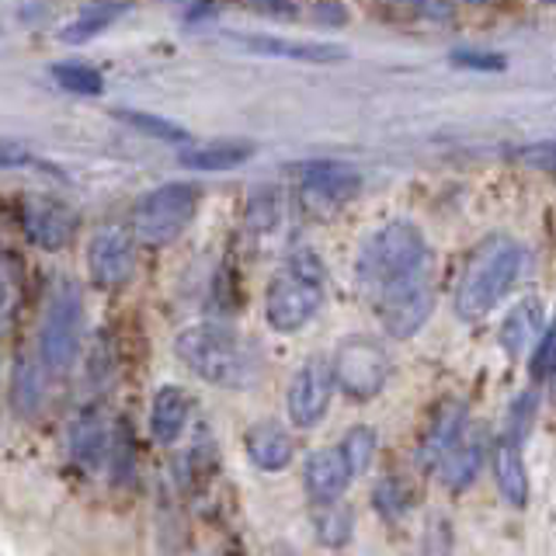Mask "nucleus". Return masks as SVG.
Instances as JSON below:
<instances>
[{"mask_svg": "<svg viewBox=\"0 0 556 556\" xmlns=\"http://www.w3.org/2000/svg\"><path fill=\"white\" fill-rule=\"evenodd\" d=\"M181 365H188L199 379L219 390H251L257 387L265 362L257 344H251L240 330L226 324H191L174 341Z\"/></svg>", "mask_w": 556, "mask_h": 556, "instance_id": "obj_1", "label": "nucleus"}, {"mask_svg": "<svg viewBox=\"0 0 556 556\" xmlns=\"http://www.w3.org/2000/svg\"><path fill=\"white\" fill-rule=\"evenodd\" d=\"M425 271H431V248L425 230L410 219L382 223L362 240L355 254V278L369 295Z\"/></svg>", "mask_w": 556, "mask_h": 556, "instance_id": "obj_2", "label": "nucleus"}, {"mask_svg": "<svg viewBox=\"0 0 556 556\" xmlns=\"http://www.w3.org/2000/svg\"><path fill=\"white\" fill-rule=\"evenodd\" d=\"M526 265V251L521 243L508 240V237H497V240H486L483 248L469 257V265L456 286V295H452V306H456V317L459 320H483L491 313L508 289L518 282V271Z\"/></svg>", "mask_w": 556, "mask_h": 556, "instance_id": "obj_3", "label": "nucleus"}, {"mask_svg": "<svg viewBox=\"0 0 556 556\" xmlns=\"http://www.w3.org/2000/svg\"><path fill=\"white\" fill-rule=\"evenodd\" d=\"M324 306V265L317 254H292L265 289V320L278 334L303 330Z\"/></svg>", "mask_w": 556, "mask_h": 556, "instance_id": "obj_4", "label": "nucleus"}, {"mask_svg": "<svg viewBox=\"0 0 556 556\" xmlns=\"http://www.w3.org/2000/svg\"><path fill=\"white\" fill-rule=\"evenodd\" d=\"M84 344V292L77 282H56L49 292V303L42 313V330H39V362L52 376H63L74 369Z\"/></svg>", "mask_w": 556, "mask_h": 556, "instance_id": "obj_5", "label": "nucleus"}, {"mask_svg": "<svg viewBox=\"0 0 556 556\" xmlns=\"http://www.w3.org/2000/svg\"><path fill=\"white\" fill-rule=\"evenodd\" d=\"M202 191L188 181H167L161 188H153L143 202L136 205L132 216V233L143 248H170L178 243L188 226L199 216Z\"/></svg>", "mask_w": 556, "mask_h": 556, "instance_id": "obj_6", "label": "nucleus"}, {"mask_svg": "<svg viewBox=\"0 0 556 556\" xmlns=\"http://www.w3.org/2000/svg\"><path fill=\"white\" fill-rule=\"evenodd\" d=\"M330 376H334V387L344 396L362 404V400H372L387 390V382L393 376V362L382 341L352 334L338 344L334 358H330Z\"/></svg>", "mask_w": 556, "mask_h": 556, "instance_id": "obj_7", "label": "nucleus"}, {"mask_svg": "<svg viewBox=\"0 0 556 556\" xmlns=\"http://www.w3.org/2000/svg\"><path fill=\"white\" fill-rule=\"evenodd\" d=\"M376 313L382 330L393 341H410L417 330H421L431 313H434V286H431V271L414 275L407 282H396L390 289H382L372 295Z\"/></svg>", "mask_w": 556, "mask_h": 556, "instance_id": "obj_8", "label": "nucleus"}, {"mask_svg": "<svg viewBox=\"0 0 556 556\" xmlns=\"http://www.w3.org/2000/svg\"><path fill=\"white\" fill-rule=\"evenodd\" d=\"M330 396H334V376H330V362L324 355L306 358L300 369H295V376L289 382V393H286L289 421L295 428H317L327 417Z\"/></svg>", "mask_w": 556, "mask_h": 556, "instance_id": "obj_9", "label": "nucleus"}, {"mask_svg": "<svg viewBox=\"0 0 556 556\" xmlns=\"http://www.w3.org/2000/svg\"><path fill=\"white\" fill-rule=\"evenodd\" d=\"M87 271L98 289H122L136 271V237L122 226H101L87 240Z\"/></svg>", "mask_w": 556, "mask_h": 556, "instance_id": "obj_10", "label": "nucleus"}, {"mask_svg": "<svg viewBox=\"0 0 556 556\" xmlns=\"http://www.w3.org/2000/svg\"><path fill=\"white\" fill-rule=\"evenodd\" d=\"M22 230L25 237L42 251H63L74 243L80 219L77 213L60 199H42L35 195L22 205Z\"/></svg>", "mask_w": 556, "mask_h": 556, "instance_id": "obj_11", "label": "nucleus"}, {"mask_svg": "<svg viewBox=\"0 0 556 556\" xmlns=\"http://www.w3.org/2000/svg\"><path fill=\"white\" fill-rule=\"evenodd\" d=\"M230 39L240 42L248 52H257V56H278V60H295V63L348 60V49L334 42H303V39H282V35H265V31H233Z\"/></svg>", "mask_w": 556, "mask_h": 556, "instance_id": "obj_12", "label": "nucleus"}, {"mask_svg": "<svg viewBox=\"0 0 556 556\" xmlns=\"http://www.w3.org/2000/svg\"><path fill=\"white\" fill-rule=\"evenodd\" d=\"M289 174L300 181V188L309 191V195H320L327 202L352 199L362 188V170L344 161H300L289 167Z\"/></svg>", "mask_w": 556, "mask_h": 556, "instance_id": "obj_13", "label": "nucleus"}, {"mask_svg": "<svg viewBox=\"0 0 556 556\" xmlns=\"http://www.w3.org/2000/svg\"><path fill=\"white\" fill-rule=\"evenodd\" d=\"M352 480L355 477H352V469H348L338 445L317 448L303 466V486H306L309 501H317V504L341 501L348 486H352Z\"/></svg>", "mask_w": 556, "mask_h": 556, "instance_id": "obj_14", "label": "nucleus"}, {"mask_svg": "<svg viewBox=\"0 0 556 556\" xmlns=\"http://www.w3.org/2000/svg\"><path fill=\"white\" fill-rule=\"evenodd\" d=\"M466 421H469L466 404H459V400H448V404H442V410L434 414L431 428L425 431L421 448H417V463L428 466V469L439 466V459L445 456V452L466 434Z\"/></svg>", "mask_w": 556, "mask_h": 556, "instance_id": "obj_15", "label": "nucleus"}, {"mask_svg": "<svg viewBox=\"0 0 556 556\" xmlns=\"http://www.w3.org/2000/svg\"><path fill=\"white\" fill-rule=\"evenodd\" d=\"M248 456L265 473H282L295 456L292 434L275 421H261L248 431Z\"/></svg>", "mask_w": 556, "mask_h": 556, "instance_id": "obj_16", "label": "nucleus"}, {"mask_svg": "<svg viewBox=\"0 0 556 556\" xmlns=\"http://www.w3.org/2000/svg\"><path fill=\"white\" fill-rule=\"evenodd\" d=\"M109 425H104L98 407H84L74 428H70V456H74L80 469H98L104 452H109Z\"/></svg>", "mask_w": 556, "mask_h": 556, "instance_id": "obj_17", "label": "nucleus"}, {"mask_svg": "<svg viewBox=\"0 0 556 556\" xmlns=\"http://www.w3.org/2000/svg\"><path fill=\"white\" fill-rule=\"evenodd\" d=\"M188 410L191 400L181 387H161L153 393V407H150V434L161 445H174L188 428Z\"/></svg>", "mask_w": 556, "mask_h": 556, "instance_id": "obj_18", "label": "nucleus"}, {"mask_svg": "<svg viewBox=\"0 0 556 556\" xmlns=\"http://www.w3.org/2000/svg\"><path fill=\"white\" fill-rule=\"evenodd\" d=\"M122 14H129V0H91V4L74 14V22H66L60 28V42L66 46L91 42L101 31H109Z\"/></svg>", "mask_w": 556, "mask_h": 556, "instance_id": "obj_19", "label": "nucleus"}, {"mask_svg": "<svg viewBox=\"0 0 556 556\" xmlns=\"http://www.w3.org/2000/svg\"><path fill=\"white\" fill-rule=\"evenodd\" d=\"M494 477H497V491L501 497L511 504V508H526L529 504V469L521 459V445L504 439L494 448Z\"/></svg>", "mask_w": 556, "mask_h": 556, "instance_id": "obj_20", "label": "nucleus"}, {"mask_svg": "<svg viewBox=\"0 0 556 556\" xmlns=\"http://www.w3.org/2000/svg\"><path fill=\"white\" fill-rule=\"evenodd\" d=\"M251 156H254V143H248V139H219V143L181 150L178 161L191 170H233L240 164H248Z\"/></svg>", "mask_w": 556, "mask_h": 556, "instance_id": "obj_21", "label": "nucleus"}, {"mask_svg": "<svg viewBox=\"0 0 556 556\" xmlns=\"http://www.w3.org/2000/svg\"><path fill=\"white\" fill-rule=\"evenodd\" d=\"M480 466H483V439H463L452 445L445 456L439 459V469H442V483L448 491H466L469 483L480 477Z\"/></svg>", "mask_w": 556, "mask_h": 556, "instance_id": "obj_22", "label": "nucleus"}, {"mask_svg": "<svg viewBox=\"0 0 556 556\" xmlns=\"http://www.w3.org/2000/svg\"><path fill=\"white\" fill-rule=\"evenodd\" d=\"M42 362L22 355L14 365L11 376V407L22 417H35L42 410V396H46V379H42Z\"/></svg>", "mask_w": 556, "mask_h": 556, "instance_id": "obj_23", "label": "nucleus"}, {"mask_svg": "<svg viewBox=\"0 0 556 556\" xmlns=\"http://www.w3.org/2000/svg\"><path fill=\"white\" fill-rule=\"evenodd\" d=\"M539 327H543V306H539L535 300L518 303L501 324V348L508 355H521L532 344V334Z\"/></svg>", "mask_w": 556, "mask_h": 556, "instance_id": "obj_24", "label": "nucleus"}, {"mask_svg": "<svg viewBox=\"0 0 556 556\" xmlns=\"http://www.w3.org/2000/svg\"><path fill=\"white\" fill-rule=\"evenodd\" d=\"M52 80H56L63 91L77 94V98H98L104 91V77L101 70L84 63V60H63V63H52Z\"/></svg>", "mask_w": 556, "mask_h": 556, "instance_id": "obj_25", "label": "nucleus"}, {"mask_svg": "<svg viewBox=\"0 0 556 556\" xmlns=\"http://www.w3.org/2000/svg\"><path fill=\"white\" fill-rule=\"evenodd\" d=\"M317 539L327 546V549H341L352 543V532H355V515L348 504H338V501H330L324 504V511L317 515Z\"/></svg>", "mask_w": 556, "mask_h": 556, "instance_id": "obj_26", "label": "nucleus"}, {"mask_svg": "<svg viewBox=\"0 0 556 556\" xmlns=\"http://www.w3.org/2000/svg\"><path fill=\"white\" fill-rule=\"evenodd\" d=\"M376 445H379V434L372 425H355V428H348V434L341 439V456L348 463V469H352V477H362V473H369V466L376 459Z\"/></svg>", "mask_w": 556, "mask_h": 556, "instance_id": "obj_27", "label": "nucleus"}, {"mask_svg": "<svg viewBox=\"0 0 556 556\" xmlns=\"http://www.w3.org/2000/svg\"><path fill=\"white\" fill-rule=\"evenodd\" d=\"M118 122H126V126H132L136 132L143 136H153V139H164V143H188L191 132L185 126H178V122H170L164 115H153V112H139V109H118L115 112Z\"/></svg>", "mask_w": 556, "mask_h": 556, "instance_id": "obj_28", "label": "nucleus"}, {"mask_svg": "<svg viewBox=\"0 0 556 556\" xmlns=\"http://www.w3.org/2000/svg\"><path fill=\"white\" fill-rule=\"evenodd\" d=\"M535 407H539V396L532 390L515 396L508 407V421H504V439L526 445V439L532 434V425H535Z\"/></svg>", "mask_w": 556, "mask_h": 556, "instance_id": "obj_29", "label": "nucleus"}, {"mask_svg": "<svg viewBox=\"0 0 556 556\" xmlns=\"http://www.w3.org/2000/svg\"><path fill=\"white\" fill-rule=\"evenodd\" d=\"M286 213V202L278 199V191H271V188H265V191H257V195H251V205H248V223H251V230H257V233H268V230H275L278 223V216Z\"/></svg>", "mask_w": 556, "mask_h": 556, "instance_id": "obj_30", "label": "nucleus"}, {"mask_svg": "<svg viewBox=\"0 0 556 556\" xmlns=\"http://www.w3.org/2000/svg\"><path fill=\"white\" fill-rule=\"evenodd\" d=\"M448 63L459 66V70H473V74H501V70H508V60H504L501 52H494V49H469V46L452 49Z\"/></svg>", "mask_w": 556, "mask_h": 556, "instance_id": "obj_31", "label": "nucleus"}, {"mask_svg": "<svg viewBox=\"0 0 556 556\" xmlns=\"http://www.w3.org/2000/svg\"><path fill=\"white\" fill-rule=\"evenodd\" d=\"M109 448H112V480L115 483H126L132 480L136 473V445H132V431L126 425H118L115 434L109 439Z\"/></svg>", "mask_w": 556, "mask_h": 556, "instance_id": "obj_32", "label": "nucleus"}, {"mask_svg": "<svg viewBox=\"0 0 556 556\" xmlns=\"http://www.w3.org/2000/svg\"><path fill=\"white\" fill-rule=\"evenodd\" d=\"M17 309V275L8 257H0V338L8 334Z\"/></svg>", "mask_w": 556, "mask_h": 556, "instance_id": "obj_33", "label": "nucleus"}, {"mask_svg": "<svg viewBox=\"0 0 556 556\" xmlns=\"http://www.w3.org/2000/svg\"><path fill=\"white\" fill-rule=\"evenodd\" d=\"M553 369H556V338H553V330L546 327L543 334H539V344L532 348L529 376H532L535 382H549V379H553Z\"/></svg>", "mask_w": 556, "mask_h": 556, "instance_id": "obj_34", "label": "nucleus"}, {"mask_svg": "<svg viewBox=\"0 0 556 556\" xmlns=\"http://www.w3.org/2000/svg\"><path fill=\"white\" fill-rule=\"evenodd\" d=\"M372 504H376V511L382 518H400L407 511V494H404V486H400L396 480H382L376 486V494H372Z\"/></svg>", "mask_w": 556, "mask_h": 556, "instance_id": "obj_35", "label": "nucleus"}, {"mask_svg": "<svg viewBox=\"0 0 556 556\" xmlns=\"http://www.w3.org/2000/svg\"><path fill=\"white\" fill-rule=\"evenodd\" d=\"M309 17L327 28H344L352 22V11H348V4H341V0H320V4L309 8Z\"/></svg>", "mask_w": 556, "mask_h": 556, "instance_id": "obj_36", "label": "nucleus"}, {"mask_svg": "<svg viewBox=\"0 0 556 556\" xmlns=\"http://www.w3.org/2000/svg\"><path fill=\"white\" fill-rule=\"evenodd\" d=\"M448 549H452V529L445 526L442 518H434L431 521V532L425 539V553L428 556H448Z\"/></svg>", "mask_w": 556, "mask_h": 556, "instance_id": "obj_37", "label": "nucleus"}, {"mask_svg": "<svg viewBox=\"0 0 556 556\" xmlns=\"http://www.w3.org/2000/svg\"><path fill=\"white\" fill-rule=\"evenodd\" d=\"M243 8H251L257 14H271V17H295L300 8L292 0H243Z\"/></svg>", "mask_w": 556, "mask_h": 556, "instance_id": "obj_38", "label": "nucleus"}, {"mask_svg": "<svg viewBox=\"0 0 556 556\" xmlns=\"http://www.w3.org/2000/svg\"><path fill=\"white\" fill-rule=\"evenodd\" d=\"M39 164V156L17 143H0V167H31Z\"/></svg>", "mask_w": 556, "mask_h": 556, "instance_id": "obj_39", "label": "nucleus"}, {"mask_svg": "<svg viewBox=\"0 0 556 556\" xmlns=\"http://www.w3.org/2000/svg\"><path fill=\"white\" fill-rule=\"evenodd\" d=\"M414 8L431 22H448L452 17V0H414Z\"/></svg>", "mask_w": 556, "mask_h": 556, "instance_id": "obj_40", "label": "nucleus"}, {"mask_svg": "<svg viewBox=\"0 0 556 556\" xmlns=\"http://www.w3.org/2000/svg\"><path fill=\"white\" fill-rule=\"evenodd\" d=\"M521 156H526V164H535V167L549 170L553 167V143H535L529 150H521Z\"/></svg>", "mask_w": 556, "mask_h": 556, "instance_id": "obj_41", "label": "nucleus"}, {"mask_svg": "<svg viewBox=\"0 0 556 556\" xmlns=\"http://www.w3.org/2000/svg\"><path fill=\"white\" fill-rule=\"evenodd\" d=\"M539 4H553V0H539Z\"/></svg>", "mask_w": 556, "mask_h": 556, "instance_id": "obj_42", "label": "nucleus"}]
</instances>
